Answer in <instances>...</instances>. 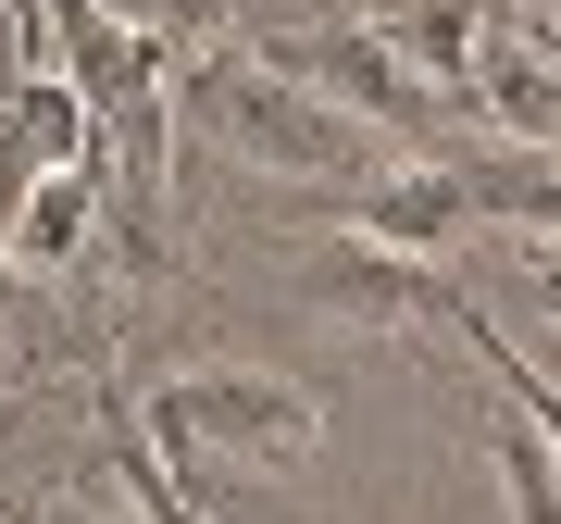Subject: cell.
<instances>
[{"label": "cell", "mask_w": 561, "mask_h": 524, "mask_svg": "<svg viewBox=\"0 0 561 524\" xmlns=\"http://www.w3.org/2000/svg\"><path fill=\"white\" fill-rule=\"evenodd\" d=\"M175 125L262 187H375L387 162H412L375 125H350L337 101H312L300 76H275L262 50H187L175 62Z\"/></svg>", "instance_id": "1"}, {"label": "cell", "mask_w": 561, "mask_h": 524, "mask_svg": "<svg viewBox=\"0 0 561 524\" xmlns=\"http://www.w3.org/2000/svg\"><path fill=\"white\" fill-rule=\"evenodd\" d=\"M138 424L187 475H287L324 449V387L275 375V363H187L138 400Z\"/></svg>", "instance_id": "2"}, {"label": "cell", "mask_w": 561, "mask_h": 524, "mask_svg": "<svg viewBox=\"0 0 561 524\" xmlns=\"http://www.w3.org/2000/svg\"><path fill=\"white\" fill-rule=\"evenodd\" d=\"M287 287H300L312 312L362 324V338H461V312H474L461 262H412V250H375V238H350V225L300 238Z\"/></svg>", "instance_id": "3"}, {"label": "cell", "mask_w": 561, "mask_h": 524, "mask_svg": "<svg viewBox=\"0 0 561 524\" xmlns=\"http://www.w3.org/2000/svg\"><path fill=\"white\" fill-rule=\"evenodd\" d=\"M350 25L400 62L412 88H437V101L474 113V50H486V13H474V0H375V13H350ZM474 125H486V113H474Z\"/></svg>", "instance_id": "4"}, {"label": "cell", "mask_w": 561, "mask_h": 524, "mask_svg": "<svg viewBox=\"0 0 561 524\" xmlns=\"http://www.w3.org/2000/svg\"><path fill=\"white\" fill-rule=\"evenodd\" d=\"M62 162H101V138H88V101L50 76V62H25V76L0 88V213H13L38 175H62Z\"/></svg>", "instance_id": "5"}, {"label": "cell", "mask_w": 561, "mask_h": 524, "mask_svg": "<svg viewBox=\"0 0 561 524\" xmlns=\"http://www.w3.org/2000/svg\"><path fill=\"white\" fill-rule=\"evenodd\" d=\"M0 250H13L25 287H62L88 250H101V162H62V175H38L13 213H0Z\"/></svg>", "instance_id": "6"}, {"label": "cell", "mask_w": 561, "mask_h": 524, "mask_svg": "<svg viewBox=\"0 0 561 524\" xmlns=\"http://www.w3.org/2000/svg\"><path fill=\"white\" fill-rule=\"evenodd\" d=\"M88 424H101V463H113V487H125V512H138V524H213V512L175 487V463L150 449V424H138V400H125V375H101V363H88Z\"/></svg>", "instance_id": "7"}, {"label": "cell", "mask_w": 561, "mask_h": 524, "mask_svg": "<svg viewBox=\"0 0 561 524\" xmlns=\"http://www.w3.org/2000/svg\"><path fill=\"white\" fill-rule=\"evenodd\" d=\"M88 13H113V25H138L150 50H238V25H250V0H88Z\"/></svg>", "instance_id": "8"}, {"label": "cell", "mask_w": 561, "mask_h": 524, "mask_svg": "<svg viewBox=\"0 0 561 524\" xmlns=\"http://www.w3.org/2000/svg\"><path fill=\"white\" fill-rule=\"evenodd\" d=\"M500 262H512V275H524V300H537V312L561 324V250H549V238H512Z\"/></svg>", "instance_id": "9"}, {"label": "cell", "mask_w": 561, "mask_h": 524, "mask_svg": "<svg viewBox=\"0 0 561 524\" xmlns=\"http://www.w3.org/2000/svg\"><path fill=\"white\" fill-rule=\"evenodd\" d=\"M101 524H138V512H101Z\"/></svg>", "instance_id": "10"}]
</instances>
